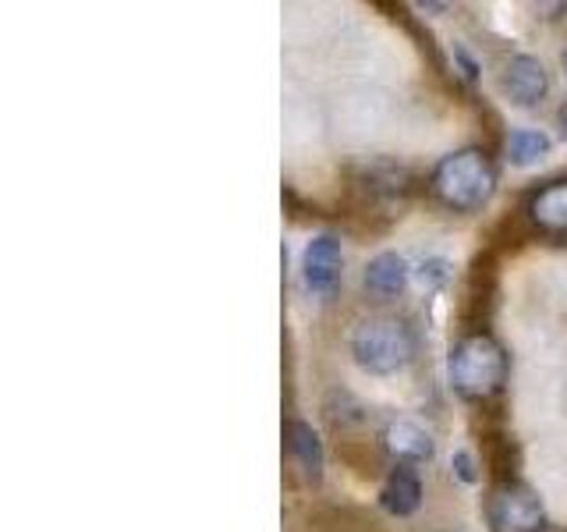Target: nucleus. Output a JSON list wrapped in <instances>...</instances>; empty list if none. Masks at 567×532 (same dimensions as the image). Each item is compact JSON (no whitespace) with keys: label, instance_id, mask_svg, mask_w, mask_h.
Wrapping results in <instances>:
<instances>
[{"label":"nucleus","instance_id":"obj_12","mask_svg":"<svg viewBox=\"0 0 567 532\" xmlns=\"http://www.w3.org/2000/svg\"><path fill=\"white\" fill-rule=\"evenodd\" d=\"M365 288L377 298H398L408 288V263L398 253H380L365 266Z\"/></svg>","mask_w":567,"mask_h":532},{"label":"nucleus","instance_id":"obj_2","mask_svg":"<svg viewBox=\"0 0 567 532\" xmlns=\"http://www.w3.org/2000/svg\"><path fill=\"white\" fill-rule=\"evenodd\" d=\"M433 195L454 213H475L489 203L496 188V171L483 150H457L433 167Z\"/></svg>","mask_w":567,"mask_h":532},{"label":"nucleus","instance_id":"obj_7","mask_svg":"<svg viewBox=\"0 0 567 532\" xmlns=\"http://www.w3.org/2000/svg\"><path fill=\"white\" fill-rule=\"evenodd\" d=\"M496 301V259L489 253H478L472 259V270L465 280V298H461V319L468 327H483Z\"/></svg>","mask_w":567,"mask_h":532},{"label":"nucleus","instance_id":"obj_10","mask_svg":"<svg viewBox=\"0 0 567 532\" xmlns=\"http://www.w3.org/2000/svg\"><path fill=\"white\" fill-rule=\"evenodd\" d=\"M284 440H288V454L301 469V475H306L309 483H319V479H323V443H319L312 426L301 419H291L284 426Z\"/></svg>","mask_w":567,"mask_h":532},{"label":"nucleus","instance_id":"obj_6","mask_svg":"<svg viewBox=\"0 0 567 532\" xmlns=\"http://www.w3.org/2000/svg\"><path fill=\"white\" fill-rule=\"evenodd\" d=\"M525 221L536 235L567 242V182H549L532 192L525 203Z\"/></svg>","mask_w":567,"mask_h":532},{"label":"nucleus","instance_id":"obj_4","mask_svg":"<svg viewBox=\"0 0 567 532\" xmlns=\"http://www.w3.org/2000/svg\"><path fill=\"white\" fill-rule=\"evenodd\" d=\"M486 525L489 532H543L546 511L525 483H496L486 497Z\"/></svg>","mask_w":567,"mask_h":532},{"label":"nucleus","instance_id":"obj_17","mask_svg":"<svg viewBox=\"0 0 567 532\" xmlns=\"http://www.w3.org/2000/svg\"><path fill=\"white\" fill-rule=\"evenodd\" d=\"M543 532H567V529H543Z\"/></svg>","mask_w":567,"mask_h":532},{"label":"nucleus","instance_id":"obj_18","mask_svg":"<svg viewBox=\"0 0 567 532\" xmlns=\"http://www.w3.org/2000/svg\"><path fill=\"white\" fill-rule=\"evenodd\" d=\"M564 68H567V50H564Z\"/></svg>","mask_w":567,"mask_h":532},{"label":"nucleus","instance_id":"obj_8","mask_svg":"<svg viewBox=\"0 0 567 532\" xmlns=\"http://www.w3.org/2000/svg\"><path fill=\"white\" fill-rule=\"evenodd\" d=\"M501 85L504 93L518 103V106H536L546 89H549V79H546V68L543 61L528 58V53H518V58H511L504 64V75H501Z\"/></svg>","mask_w":567,"mask_h":532},{"label":"nucleus","instance_id":"obj_15","mask_svg":"<svg viewBox=\"0 0 567 532\" xmlns=\"http://www.w3.org/2000/svg\"><path fill=\"white\" fill-rule=\"evenodd\" d=\"M451 466H454V475L461 479V483H475V479H478L475 461H472V454H468V451H457V454L451 458Z\"/></svg>","mask_w":567,"mask_h":532},{"label":"nucleus","instance_id":"obj_1","mask_svg":"<svg viewBox=\"0 0 567 532\" xmlns=\"http://www.w3.org/2000/svg\"><path fill=\"white\" fill-rule=\"evenodd\" d=\"M451 387L465 401H489L507 383V351L486 330L465 334L447 359Z\"/></svg>","mask_w":567,"mask_h":532},{"label":"nucleus","instance_id":"obj_13","mask_svg":"<svg viewBox=\"0 0 567 532\" xmlns=\"http://www.w3.org/2000/svg\"><path fill=\"white\" fill-rule=\"evenodd\" d=\"M504 153L514 167H532L549 153V135H543L536 129H514L504 142Z\"/></svg>","mask_w":567,"mask_h":532},{"label":"nucleus","instance_id":"obj_11","mask_svg":"<svg viewBox=\"0 0 567 532\" xmlns=\"http://www.w3.org/2000/svg\"><path fill=\"white\" fill-rule=\"evenodd\" d=\"M380 504L394 514V519H408V514H415L422 508V483L412 469H394L386 475L383 483V493H380Z\"/></svg>","mask_w":567,"mask_h":532},{"label":"nucleus","instance_id":"obj_16","mask_svg":"<svg viewBox=\"0 0 567 532\" xmlns=\"http://www.w3.org/2000/svg\"><path fill=\"white\" fill-rule=\"evenodd\" d=\"M560 132H564V139H567V100H564V106H560Z\"/></svg>","mask_w":567,"mask_h":532},{"label":"nucleus","instance_id":"obj_9","mask_svg":"<svg viewBox=\"0 0 567 532\" xmlns=\"http://www.w3.org/2000/svg\"><path fill=\"white\" fill-rule=\"evenodd\" d=\"M383 448L390 451V458H398L401 466H422V461L433 458V437H430V430H422L419 422L398 419L386 426Z\"/></svg>","mask_w":567,"mask_h":532},{"label":"nucleus","instance_id":"obj_5","mask_svg":"<svg viewBox=\"0 0 567 532\" xmlns=\"http://www.w3.org/2000/svg\"><path fill=\"white\" fill-rule=\"evenodd\" d=\"M341 242L333 235H316L306 245V256H301V274H306L309 291L319 298H333L337 288H341Z\"/></svg>","mask_w":567,"mask_h":532},{"label":"nucleus","instance_id":"obj_3","mask_svg":"<svg viewBox=\"0 0 567 532\" xmlns=\"http://www.w3.org/2000/svg\"><path fill=\"white\" fill-rule=\"evenodd\" d=\"M415 351H419V337L412 324L398 316H372L351 334L354 362L365 372H377V377H390V372L404 369L415 359Z\"/></svg>","mask_w":567,"mask_h":532},{"label":"nucleus","instance_id":"obj_14","mask_svg":"<svg viewBox=\"0 0 567 532\" xmlns=\"http://www.w3.org/2000/svg\"><path fill=\"white\" fill-rule=\"evenodd\" d=\"M483 443H486V466L496 483H518V479H514V469H518V443L507 433H489Z\"/></svg>","mask_w":567,"mask_h":532}]
</instances>
